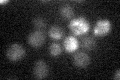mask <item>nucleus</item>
Segmentation results:
<instances>
[{"instance_id": "14", "label": "nucleus", "mask_w": 120, "mask_h": 80, "mask_svg": "<svg viewBox=\"0 0 120 80\" xmlns=\"http://www.w3.org/2000/svg\"><path fill=\"white\" fill-rule=\"evenodd\" d=\"M9 1H7V0H6V1H1V2H0V3H1V5H3V4H6V3H8Z\"/></svg>"}, {"instance_id": "11", "label": "nucleus", "mask_w": 120, "mask_h": 80, "mask_svg": "<svg viewBox=\"0 0 120 80\" xmlns=\"http://www.w3.org/2000/svg\"><path fill=\"white\" fill-rule=\"evenodd\" d=\"M49 53L52 57H58L62 53V46L58 42H53L49 46Z\"/></svg>"}, {"instance_id": "3", "label": "nucleus", "mask_w": 120, "mask_h": 80, "mask_svg": "<svg viewBox=\"0 0 120 80\" xmlns=\"http://www.w3.org/2000/svg\"><path fill=\"white\" fill-rule=\"evenodd\" d=\"M111 31V22L108 19H101L96 22L93 27V34L98 37L106 36Z\"/></svg>"}, {"instance_id": "12", "label": "nucleus", "mask_w": 120, "mask_h": 80, "mask_svg": "<svg viewBox=\"0 0 120 80\" xmlns=\"http://www.w3.org/2000/svg\"><path fill=\"white\" fill-rule=\"evenodd\" d=\"M33 26L36 30H39V31H43L46 28V20L42 17H36L33 19Z\"/></svg>"}, {"instance_id": "2", "label": "nucleus", "mask_w": 120, "mask_h": 80, "mask_svg": "<svg viewBox=\"0 0 120 80\" xmlns=\"http://www.w3.org/2000/svg\"><path fill=\"white\" fill-rule=\"evenodd\" d=\"M25 49L22 45L18 43H13L7 48L6 51V57L8 58L10 61L16 62L21 60L25 56Z\"/></svg>"}, {"instance_id": "9", "label": "nucleus", "mask_w": 120, "mask_h": 80, "mask_svg": "<svg viewBox=\"0 0 120 80\" xmlns=\"http://www.w3.org/2000/svg\"><path fill=\"white\" fill-rule=\"evenodd\" d=\"M59 13L64 19H73V16H74L73 7L69 4H63L60 7Z\"/></svg>"}, {"instance_id": "5", "label": "nucleus", "mask_w": 120, "mask_h": 80, "mask_svg": "<svg viewBox=\"0 0 120 80\" xmlns=\"http://www.w3.org/2000/svg\"><path fill=\"white\" fill-rule=\"evenodd\" d=\"M49 74V68L44 60H37L33 67V76L36 79H44Z\"/></svg>"}, {"instance_id": "7", "label": "nucleus", "mask_w": 120, "mask_h": 80, "mask_svg": "<svg viewBox=\"0 0 120 80\" xmlns=\"http://www.w3.org/2000/svg\"><path fill=\"white\" fill-rule=\"evenodd\" d=\"M63 46H64V49L67 53H74L79 47V42L74 35H69L64 39Z\"/></svg>"}, {"instance_id": "1", "label": "nucleus", "mask_w": 120, "mask_h": 80, "mask_svg": "<svg viewBox=\"0 0 120 80\" xmlns=\"http://www.w3.org/2000/svg\"><path fill=\"white\" fill-rule=\"evenodd\" d=\"M69 30L74 36H82L90 30V24L84 17H76L71 19L69 23Z\"/></svg>"}, {"instance_id": "6", "label": "nucleus", "mask_w": 120, "mask_h": 80, "mask_svg": "<svg viewBox=\"0 0 120 80\" xmlns=\"http://www.w3.org/2000/svg\"><path fill=\"white\" fill-rule=\"evenodd\" d=\"M74 65L78 68H85L90 64V57L86 52L79 51L75 53L73 57Z\"/></svg>"}, {"instance_id": "8", "label": "nucleus", "mask_w": 120, "mask_h": 80, "mask_svg": "<svg viewBox=\"0 0 120 80\" xmlns=\"http://www.w3.org/2000/svg\"><path fill=\"white\" fill-rule=\"evenodd\" d=\"M48 35L53 40H60L64 36V30H63V28L60 27V26L53 25V26H51L49 31H48Z\"/></svg>"}, {"instance_id": "10", "label": "nucleus", "mask_w": 120, "mask_h": 80, "mask_svg": "<svg viewBox=\"0 0 120 80\" xmlns=\"http://www.w3.org/2000/svg\"><path fill=\"white\" fill-rule=\"evenodd\" d=\"M81 46L86 50H93L96 46V41L94 39V37L92 36H85L84 38H82L81 40Z\"/></svg>"}, {"instance_id": "4", "label": "nucleus", "mask_w": 120, "mask_h": 80, "mask_svg": "<svg viewBox=\"0 0 120 80\" xmlns=\"http://www.w3.org/2000/svg\"><path fill=\"white\" fill-rule=\"evenodd\" d=\"M45 39H46V36H45L43 31L35 30L28 35L27 42L33 48H39L45 43Z\"/></svg>"}, {"instance_id": "13", "label": "nucleus", "mask_w": 120, "mask_h": 80, "mask_svg": "<svg viewBox=\"0 0 120 80\" xmlns=\"http://www.w3.org/2000/svg\"><path fill=\"white\" fill-rule=\"evenodd\" d=\"M113 78H114V79H116V80H119V79H120V70H119V69L116 70V72L114 73Z\"/></svg>"}]
</instances>
